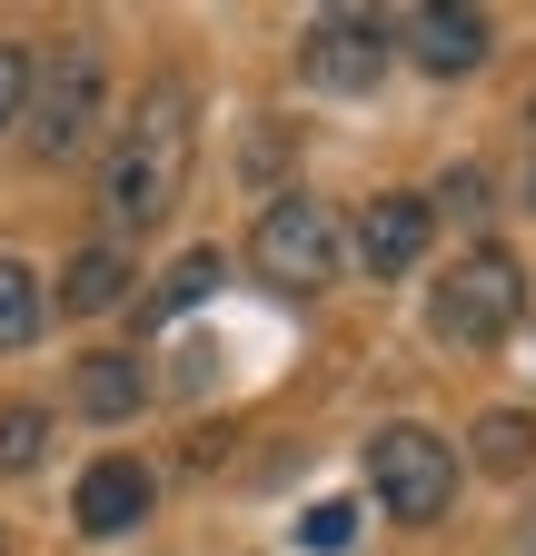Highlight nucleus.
<instances>
[{"instance_id": "obj_10", "label": "nucleus", "mask_w": 536, "mask_h": 556, "mask_svg": "<svg viewBox=\"0 0 536 556\" xmlns=\"http://www.w3.org/2000/svg\"><path fill=\"white\" fill-rule=\"evenodd\" d=\"M140 407H150V358L140 348H90L71 368V417L80 428H129Z\"/></svg>"}, {"instance_id": "obj_11", "label": "nucleus", "mask_w": 536, "mask_h": 556, "mask_svg": "<svg viewBox=\"0 0 536 556\" xmlns=\"http://www.w3.org/2000/svg\"><path fill=\"white\" fill-rule=\"evenodd\" d=\"M129 278H140L129 239L90 229V239L71 249V268H60V318H100V308H119V299H129Z\"/></svg>"}, {"instance_id": "obj_4", "label": "nucleus", "mask_w": 536, "mask_h": 556, "mask_svg": "<svg viewBox=\"0 0 536 556\" xmlns=\"http://www.w3.org/2000/svg\"><path fill=\"white\" fill-rule=\"evenodd\" d=\"M516 318H526V258H507L497 239L447 258V278L427 289V338H447V348H497Z\"/></svg>"}, {"instance_id": "obj_5", "label": "nucleus", "mask_w": 536, "mask_h": 556, "mask_svg": "<svg viewBox=\"0 0 536 556\" xmlns=\"http://www.w3.org/2000/svg\"><path fill=\"white\" fill-rule=\"evenodd\" d=\"M457 447L437 438V428H418V417H397V428H378L368 438V486H378V507L397 517V527H437L447 507H457Z\"/></svg>"}, {"instance_id": "obj_18", "label": "nucleus", "mask_w": 536, "mask_h": 556, "mask_svg": "<svg viewBox=\"0 0 536 556\" xmlns=\"http://www.w3.org/2000/svg\"><path fill=\"white\" fill-rule=\"evenodd\" d=\"M21 100H30V50H21V40H0V139L21 129Z\"/></svg>"}, {"instance_id": "obj_12", "label": "nucleus", "mask_w": 536, "mask_h": 556, "mask_svg": "<svg viewBox=\"0 0 536 556\" xmlns=\"http://www.w3.org/2000/svg\"><path fill=\"white\" fill-rule=\"evenodd\" d=\"M40 328H50L40 268H30V258H0V358H21V348H40Z\"/></svg>"}, {"instance_id": "obj_13", "label": "nucleus", "mask_w": 536, "mask_h": 556, "mask_svg": "<svg viewBox=\"0 0 536 556\" xmlns=\"http://www.w3.org/2000/svg\"><path fill=\"white\" fill-rule=\"evenodd\" d=\"M50 428H60V417H50L40 397H0V477L50 467Z\"/></svg>"}, {"instance_id": "obj_20", "label": "nucleus", "mask_w": 536, "mask_h": 556, "mask_svg": "<svg viewBox=\"0 0 536 556\" xmlns=\"http://www.w3.org/2000/svg\"><path fill=\"white\" fill-rule=\"evenodd\" d=\"M0 556H11V536H0Z\"/></svg>"}, {"instance_id": "obj_19", "label": "nucleus", "mask_w": 536, "mask_h": 556, "mask_svg": "<svg viewBox=\"0 0 536 556\" xmlns=\"http://www.w3.org/2000/svg\"><path fill=\"white\" fill-rule=\"evenodd\" d=\"M516 199H526V208H536V150H526V169H516Z\"/></svg>"}, {"instance_id": "obj_6", "label": "nucleus", "mask_w": 536, "mask_h": 556, "mask_svg": "<svg viewBox=\"0 0 536 556\" xmlns=\"http://www.w3.org/2000/svg\"><path fill=\"white\" fill-rule=\"evenodd\" d=\"M387 60H397L387 11H348V0H339V11L308 21V40H298V80H308L318 100H378Z\"/></svg>"}, {"instance_id": "obj_1", "label": "nucleus", "mask_w": 536, "mask_h": 556, "mask_svg": "<svg viewBox=\"0 0 536 556\" xmlns=\"http://www.w3.org/2000/svg\"><path fill=\"white\" fill-rule=\"evenodd\" d=\"M189 160H199V100H189L179 70H159L129 100V119L110 129V150H100V229L110 239L159 229L179 208V189H189Z\"/></svg>"}, {"instance_id": "obj_16", "label": "nucleus", "mask_w": 536, "mask_h": 556, "mask_svg": "<svg viewBox=\"0 0 536 556\" xmlns=\"http://www.w3.org/2000/svg\"><path fill=\"white\" fill-rule=\"evenodd\" d=\"M219 289V249H189V268H169V289L150 299V318H179V308H199Z\"/></svg>"}, {"instance_id": "obj_8", "label": "nucleus", "mask_w": 536, "mask_h": 556, "mask_svg": "<svg viewBox=\"0 0 536 556\" xmlns=\"http://www.w3.org/2000/svg\"><path fill=\"white\" fill-rule=\"evenodd\" d=\"M150 507H159V467L150 457H90L80 467V486H71V527L80 536H129V527H150Z\"/></svg>"}, {"instance_id": "obj_2", "label": "nucleus", "mask_w": 536, "mask_h": 556, "mask_svg": "<svg viewBox=\"0 0 536 556\" xmlns=\"http://www.w3.org/2000/svg\"><path fill=\"white\" fill-rule=\"evenodd\" d=\"M100 119H110V50H100L90 30H71V40L30 50L21 150H30L40 169H71V160L90 150V139H100Z\"/></svg>"}, {"instance_id": "obj_14", "label": "nucleus", "mask_w": 536, "mask_h": 556, "mask_svg": "<svg viewBox=\"0 0 536 556\" xmlns=\"http://www.w3.org/2000/svg\"><path fill=\"white\" fill-rule=\"evenodd\" d=\"M477 467H497V477L536 467V417H526V407H487V417H477Z\"/></svg>"}, {"instance_id": "obj_15", "label": "nucleus", "mask_w": 536, "mask_h": 556, "mask_svg": "<svg viewBox=\"0 0 536 556\" xmlns=\"http://www.w3.org/2000/svg\"><path fill=\"white\" fill-rule=\"evenodd\" d=\"M487 208H497V189H487V169H477V160L437 169V199H427V219H467V229H477Z\"/></svg>"}, {"instance_id": "obj_7", "label": "nucleus", "mask_w": 536, "mask_h": 556, "mask_svg": "<svg viewBox=\"0 0 536 556\" xmlns=\"http://www.w3.org/2000/svg\"><path fill=\"white\" fill-rule=\"evenodd\" d=\"M387 40L408 50L427 80H467V70L497 50V21L477 0H418V11H387Z\"/></svg>"}, {"instance_id": "obj_9", "label": "nucleus", "mask_w": 536, "mask_h": 556, "mask_svg": "<svg viewBox=\"0 0 536 556\" xmlns=\"http://www.w3.org/2000/svg\"><path fill=\"white\" fill-rule=\"evenodd\" d=\"M427 239H437L427 199L387 189V199H368L358 219H348V268H368V278H408V268L427 258Z\"/></svg>"}, {"instance_id": "obj_17", "label": "nucleus", "mask_w": 536, "mask_h": 556, "mask_svg": "<svg viewBox=\"0 0 536 556\" xmlns=\"http://www.w3.org/2000/svg\"><path fill=\"white\" fill-rule=\"evenodd\" d=\"M348 536H358V507H348V497H328V507L298 517V546H308V556H339Z\"/></svg>"}, {"instance_id": "obj_3", "label": "nucleus", "mask_w": 536, "mask_h": 556, "mask_svg": "<svg viewBox=\"0 0 536 556\" xmlns=\"http://www.w3.org/2000/svg\"><path fill=\"white\" fill-rule=\"evenodd\" d=\"M248 268L268 278V289H289V299H318L328 278L348 268V219H339L318 189L258 199V219H248Z\"/></svg>"}]
</instances>
